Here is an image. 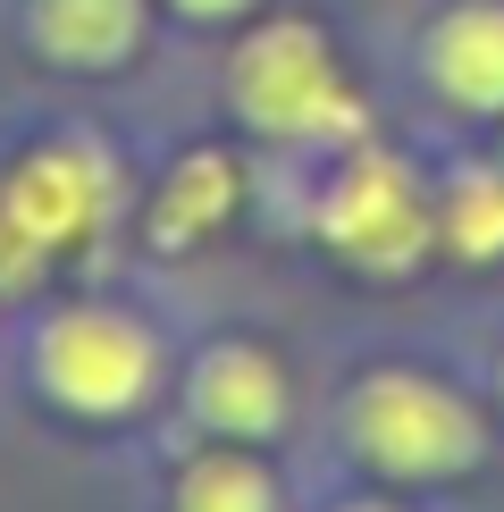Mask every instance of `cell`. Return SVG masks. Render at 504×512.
<instances>
[{"label":"cell","mask_w":504,"mask_h":512,"mask_svg":"<svg viewBox=\"0 0 504 512\" xmlns=\"http://www.w3.org/2000/svg\"><path fill=\"white\" fill-rule=\"evenodd\" d=\"M236 110L261 126V135H294V143H320V135H362V101L345 93L328 42L311 26H269L236 51Z\"/></svg>","instance_id":"obj_1"},{"label":"cell","mask_w":504,"mask_h":512,"mask_svg":"<svg viewBox=\"0 0 504 512\" xmlns=\"http://www.w3.org/2000/svg\"><path fill=\"white\" fill-rule=\"evenodd\" d=\"M353 445L378 462V471H404V479H437V471H462L479 454V420L462 412L446 387L429 378H370L353 395Z\"/></svg>","instance_id":"obj_2"},{"label":"cell","mask_w":504,"mask_h":512,"mask_svg":"<svg viewBox=\"0 0 504 512\" xmlns=\"http://www.w3.org/2000/svg\"><path fill=\"white\" fill-rule=\"evenodd\" d=\"M42 387L76 412H126L152 387V336L118 311H68L42 328Z\"/></svg>","instance_id":"obj_3"},{"label":"cell","mask_w":504,"mask_h":512,"mask_svg":"<svg viewBox=\"0 0 504 512\" xmlns=\"http://www.w3.org/2000/svg\"><path fill=\"white\" fill-rule=\"evenodd\" d=\"M320 236L336 252H353V261H370V269H404L429 244V210H420L404 160H378V152L353 160L320 202Z\"/></svg>","instance_id":"obj_4"},{"label":"cell","mask_w":504,"mask_h":512,"mask_svg":"<svg viewBox=\"0 0 504 512\" xmlns=\"http://www.w3.org/2000/svg\"><path fill=\"white\" fill-rule=\"evenodd\" d=\"M0 210H9L42 252H59V244H76V236L101 227V210H110V168H101V152H84V143H51V152L17 160L9 177H0Z\"/></svg>","instance_id":"obj_5"},{"label":"cell","mask_w":504,"mask_h":512,"mask_svg":"<svg viewBox=\"0 0 504 512\" xmlns=\"http://www.w3.org/2000/svg\"><path fill=\"white\" fill-rule=\"evenodd\" d=\"M194 412L210 420V429H227V437H261V429H278V412H286L278 361L252 353V345L202 353V370H194Z\"/></svg>","instance_id":"obj_6"},{"label":"cell","mask_w":504,"mask_h":512,"mask_svg":"<svg viewBox=\"0 0 504 512\" xmlns=\"http://www.w3.org/2000/svg\"><path fill=\"white\" fill-rule=\"evenodd\" d=\"M143 0H34V42L68 68H110L135 51Z\"/></svg>","instance_id":"obj_7"},{"label":"cell","mask_w":504,"mask_h":512,"mask_svg":"<svg viewBox=\"0 0 504 512\" xmlns=\"http://www.w3.org/2000/svg\"><path fill=\"white\" fill-rule=\"evenodd\" d=\"M437 84L471 110H504V9H454L429 42Z\"/></svg>","instance_id":"obj_8"},{"label":"cell","mask_w":504,"mask_h":512,"mask_svg":"<svg viewBox=\"0 0 504 512\" xmlns=\"http://www.w3.org/2000/svg\"><path fill=\"white\" fill-rule=\"evenodd\" d=\"M227 210H236V160H219V152H194L168 177V194L152 210V236L160 244H194L202 227H219Z\"/></svg>","instance_id":"obj_9"},{"label":"cell","mask_w":504,"mask_h":512,"mask_svg":"<svg viewBox=\"0 0 504 512\" xmlns=\"http://www.w3.org/2000/svg\"><path fill=\"white\" fill-rule=\"evenodd\" d=\"M446 236H454V252H471V261H496V252H504V177H496V168H462V177H454Z\"/></svg>","instance_id":"obj_10"},{"label":"cell","mask_w":504,"mask_h":512,"mask_svg":"<svg viewBox=\"0 0 504 512\" xmlns=\"http://www.w3.org/2000/svg\"><path fill=\"white\" fill-rule=\"evenodd\" d=\"M177 512H278V496H269V479L252 471L244 454H210V462L185 471Z\"/></svg>","instance_id":"obj_11"},{"label":"cell","mask_w":504,"mask_h":512,"mask_svg":"<svg viewBox=\"0 0 504 512\" xmlns=\"http://www.w3.org/2000/svg\"><path fill=\"white\" fill-rule=\"evenodd\" d=\"M42 261H51V252H42L26 227H17L9 210H0V286H34V277H42Z\"/></svg>","instance_id":"obj_12"},{"label":"cell","mask_w":504,"mask_h":512,"mask_svg":"<svg viewBox=\"0 0 504 512\" xmlns=\"http://www.w3.org/2000/svg\"><path fill=\"white\" fill-rule=\"evenodd\" d=\"M194 17H227V9H244V0H185Z\"/></svg>","instance_id":"obj_13"},{"label":"cell","mask_w":504,"mask_h":512,"mask_svg":"<svg viewBox=\"0 0 504 512\" xmlns=\"http://www.w3.org/2000/svg\"><path fill=\"white\" fill-rule=\"evenodd\" d=\"M353 512H378V504H353Z\"/></svg>","instance_id":"obj_14"}]
</instances>
